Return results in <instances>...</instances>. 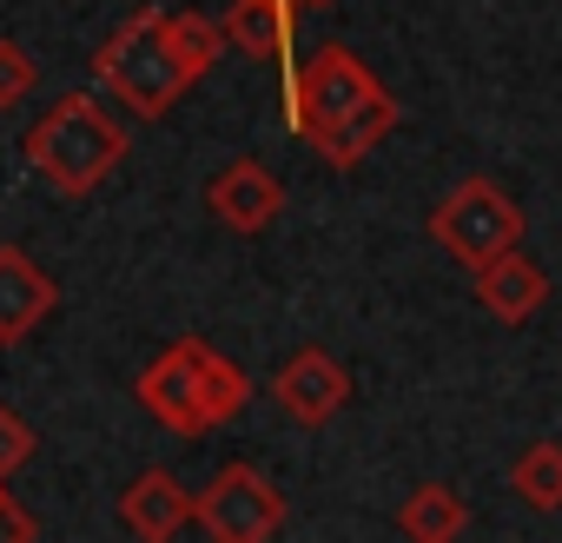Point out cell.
Listing matches in <instances>:
<instances>
[{"label":"cell","mask_w":562,"mask_h":543,"mask_svg":"<svg viewBox=\"0 0 562 543\" xmlns=\"http://www.w3.org/2000/svg\"><path fill=\"white\" fill-rule=\"evenodd\" d=\"M120 517H126L133 536L166 543V536H179V530L192 523V490H186L172 470H139V477L126 484V497H120Z\"/></svg>","instance_id":"obj_12"},{"label":"cell","mask_w":562,"mask_h":543,"mask_svg":"<svg viewBox=\"0 0 562 543\" xmlns=\"http://www.w3.org/2000/svg\"><path fill=\"white\" fill-rule=\"evenodd\" d=\"M60 306V286L27 258V245H0V345H21L34 339V325Z\"/></svg>","instance_id":"obj_10"},{"label":"cell","mask_w":562,"mask_h":543,"mask_svg":"<svg viewBox=\"0 0 562 543\" xmlns=\"http://www.w3.org/2000/svg\"><path fill=\"white\" fill-rule=\"evenodd\" d=\"M34 451H41L34 424H27L14 405H0V477H14L21 464H34Z\"/></svg>","instance_id":"obj_17"},{"label":"cell","mask_w":562,"mask_h":543,"mask_svg":"<svg viewBox=\"0 0 562 543\" xmlns=\"http://www.w3.org/2000/svg\"><path fill=\"white\" fill-rule=\"evenodd\" d=\"M285 8H299V14H305V8H331V0H285Z\"/></svg>","instance_id":"obj_19"},{"label":"cell","mask_w":562,"mask_h":543,"mask_svg":"<svg viewBox=\"0 0 562 543\" xmlns=\"http://www.w3.org/2000/svg\"><path fill=\"white\" fill-rule=\"evenodd\" d=\"M205 212L225 225V232H238V239H258V232H271V219L285 212V179H278L265 159H225L212 179H205Z\"/></svg>","instance_id":"obj_8"},{"label":"cell","mask_w":562,"mask_h":543,"mask_svg":"<svg viewBox=\"0 0 562 543\" xmlns=\"http://www.w3.org/2000/svg\"><path fill=\"white\" fill-rule=\"evenodd\" d=\"M126 126L93 100V93H60L34 126H27V140H21V153H27V166L47 179V192H60V199H87V192H100L113 173H120V159H126Z\"/></svg>","instance_id":"obj_2"},{"label":"cell","mask_w":562,"mask_h":543,"mask_svg":"<svg viewBox=\"0 0 562 543\" xmlns=\"http://www.w3.org/2000/svg\"><path fill=\"white\" fill-rule=\"evenodd\" d=\"M34 87H41V60L21 41L0 34V113H14L21 100H34Z\"/></svg>","instance_id":"obj_16"},{"label":"cell","mask_w":562,"mask_h":543,"mask_svg":"<svg viewBox=\"0 0 562 543\" xmlns=\"http://www.w3.org/2000/svg\"><path fill=\"white\" fill-rule=\"evenodd\" d=\"M192 523L218 543H265L285 530V490H278L258 464H225L199 497H192Z\"/></svg>","instance_id":"obj_6"},{"label":"cell","mask_w":562,"mask_h":543,"mask_svg":"<svg viewBox=\"0 0 562 543\" xmlns=\"http://www.w3.org/2000/svg\"><path fill=\"white\" fill-rule=\"evenodd\" d=\"M351 372L325 352V345H305V352H292L285 365H278V378H271V398H278V411H285L292 424H305V431H325L345 405H351Z\"/></svg>","instance_id":"obj_7"},{"label":"cell","mask_w":562,"mask_h":543,"mask_svg":"<svg viewBox=\"0 0 562 543\" xmlns=\"http://www.w3.org/2000/svg\"><path fill=\"white\" fill-rule=\"evenodd\" d=\"M397 530H404L411 543H450V536L470 530V503H463L450 484H417V490L404 497V510H397Z\"/></svg>","instance_id":"obj_14"},{"label":"cell","mask_w":562,"mask_h":543,"mask_svg":"<svg viewBox=\"0 0 562 543\" xmlns=\"http://www.w3.org/2000/svg\"><path fill=\"white\" fill-rule=\"evenodd\" d=\"M430 232H437V245H443L450 258H463V265L476 272L483 258L522 245V206H516L509 186H496V179L476 173V179H457V186L430 206Z\"/></svg>","instance_id":"obj_5"},{"label":"cell","mask_w":562,"mask_h":543,"mask_svg":"<svg viewBox=\"0 0 562 543\" xmlns=\"http://www.w3.org/2000/svg\"><path fill=\"white\" fill-rule=\"evenodd\" d=\"M133 398H139V411H146L153 424H166L172 437H205V431L232 424V418L251 405V378H245L225 352H212L205 339H179V345H166V352L139 372Z\"/></svg>","instance_id":"obj_1"},{"label":"cell","mask_w":562,"mask_h":543,"mask_svg":"<svg viewBox=\"0 0 562 543\" xmlns=\"http://www.w3.org/2000/svg\"><path fill=\"white\" fill-rule=\"evenodd\" d=\"M476 306L496 325H522V319H536L549 306V272L522 245H509V252H496V258L476 265Z\"/></svg>","instance_id":"obj_9"},{"label":"cell","mask_w":562,"mask_h":543,"mask_svg":"<svg viewBox=\"0 0 562 543\" xmlns=\"http://www.w3.org/2000/svg\"><path fill=\"white\" fill-rule=\"evenodd\" d=\"M0 536H14V543H34V536H41V523L8 497V477H0Z\"/></svg>","instance_id":"obj_18"},{"label":"cell","mask_w":562,"mask_h":543,"mask_svg":"<svg viewBox=\"0 0 562 543\" xmlns=\"http://www.w3.org/2000/svg\"><path fill=\"white\" fill-rule=\"evenodd\" d=\"M218 27H225V47H238V54H251V60H271L278 74L299 60V54H292V41H299V8H285V0H232V14H225Z\"/></svg>","instance_id":"obj_11"},{"label":"cell","mask_w":562,"mask_h":543,"mask_svg":"<svg viewBox=\"0 0 562 543\" xmlns=\"http://www.w3.org/2000/svg\"><path fill=\"white\" fill-rule=\"evenodd\" d=\"M93 74H100V87H113V100H126L139 120H166V113L199 87L192 60H186L179 41H172V14H166V8L126 14V21L93 47Z\"/></svg>","instance_id":"obj_3"},{"label":"cell","mask_w":562,"mask_h":543,"mask_svg":"<svg viewBox=\"0 0 562 543\" xmlns=\"http://www.w3.org/2000/svg\"><path fill=\"white\" fill-rule=\"evenodd\" d=\"M509 490L529 503V510H562V444H529L516 464H509Z\"/></svg>","instance_id":"obj_15"},{"label":"cell","mask_w":562,"mask_h":543,"mask_svg":"<svg viewBox=\"0 0 562 543\" xmlns=\"http://www.w3.org/2000/svg\"><path fill=\"white\" fill-rule=\"evenodd\" d=\"M397 120H404L397 93H378V100H371V107H358L345 126H331V133H325L312 153H318L331 173H351V166H364V159H371V153H378V146L397 133Z\"/></svg>","instance_id":"obj_13"},{"label":"cell","mask_w":562,"mask_h":543,"mask_svg":"<svg viewBox=\"0 0 562 543\" xmlns=\"http://www.w3.org/2000/svg\"><path fill=\"white\" fill-rule=\"evenodd\" d=\"M285 126H292V140H305V146H318L331 126H345L358 107H371L378 93H391L351 47H318V54H305V60H292L285 74Z\"/></svg>","instance_id":"obj_4"}]
</instances>
